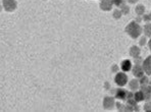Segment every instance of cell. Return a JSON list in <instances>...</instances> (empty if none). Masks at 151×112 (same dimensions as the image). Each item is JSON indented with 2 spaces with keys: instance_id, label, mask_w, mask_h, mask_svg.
<instances>
[{
  "instance_id": "3957f363",
  "label": "cell",
  "mask_w": 151,
  "mask_h": 112,
  "mask_svg": "<svg viewBox=\"0 0 151 112\" xmlns=\"http://www.w3.org/2000/svg\"><path fill=\"white\" fill-rule=\"evenodd\" d=\"M115 83L119 86H125L127 84V76L124 72H119L115 76Z\"/></svg>"
},
{
  "instance_id": "9c48e42d",
  "label": "cell",
  "mask_w": 151,
  "mask_h": 112,
  "mask_svg": "<svg viewBox=\"0 0 151 112\" xmlns=\"http://www.w3.org/2000/svg\"><path fill=\"white\" fill-rule=\"evenodd\" d=\"M129 1H130V2H131V3H134V2H135V1H136V0H129Z\"/></svg>"
},
{
  "instance_id": "7a4b0ae2",
  "label": "cell",
  "mask_w": 151,
  "mask_h": 112,
  "mask_svg": "<svg viewBox=\"0 0 151 112\" xmlns=\"http://www.w3.org/2000/svg\"><path fill=\"white\" fill-rule=\"evenodd\" d=\"M2 4H3V7L5 8V10H7V11H13L17 8L15 0H3Z\"/></svg>"
},
{
  "instance_id": "5b68a950",
  "label": "cell",
  "mask_w": 151,
  "mask_h": 112,
  "mask_svg": "<svg viewBox=\"0 0 151 112\" xmlns=\"http://www.w3.org/2000/svg\"><path fill=\"white\" fill-rule=\"evenodd\" d=\"M121 68L123 71H129V70H131V68H132V62L130 60H124L122 62Z\"/></svg>"
},
{
  "instance_id": "52a82bcc",
  "label": "cell",
  "mask_w": 151,
  "mask_h": 112,
  "mask_svg": "<svg viewBox=\"0 0 151 112\" xmlns=\"http://www.w3.org/2000/svg\"><path fill=\"white\" fill-rule=\"evenodd\" d=\"M116 98H119V99H122V100H124V99L126 98V91H125V90H117Z\"/></svg>"
},
{
  "instance_id": "277c9868",
  "label": "cell",
  "mask_w": 151,
  "mask_h": 112,
  "mask_svg": "<svg viewBox=\"0 0 151 112\" xmlns=\"http://www.w3.org/2000/svg\"><path fill=\"white\" fill-rule=\"evenodd\" d=\"M112 3H113L112 0H102V2L100 4V7L103 10H109L110 7H111Z\"/></svg>"
},
{
  "instance_id": "8992f818",
  "label": "cell",
  "mask_w": 151,
  "mask_h": 112,
  "mask_svg": "<svg viewBox=\"0 0 151 112\" xmlns=\"http://www.w3.org/2000/svg\"><path fill=\"white\" fill-rule=\"evenodd\" d=\"M144 69L146 70V72L151 73V57H148V59H146L144 62Z\"/></svg>"
},
{
  "instance_id": "ba28073f",
  "label": "cell",
  "mask_w": 151,
  "mask_h": 112,
  "mask_svg": "<svg viewBox=\"0 0 151 112\" xmlns=\"http://www.w3.org/2000/svg\"><path fill=\"white\" fill-rule=\"evenodd\" d=\"M135 98H136V101H141L142 99H143V94H142L141 92H138V93H136V95H135Z\"/></svg>"
},
{
  "instance_id": "6da1fadb",
  "label": "cell",
  "mask_w": 151,
  "mask_h": 112,
  "mask_svg": "<svg viewBox=\"0 0 151 112\" xmlns=\"http://www.w3.org/2000/svg\"><path fill=\"white\" fill-rule=\"evenodd\" d=\"M127 31H128V33L131 35V37H133V38H137V37L139 36L140 32H141V29L138 25H136L135 23H131L130 25H129V27L127 28Z\"/></svg>"
}]
</instances>
